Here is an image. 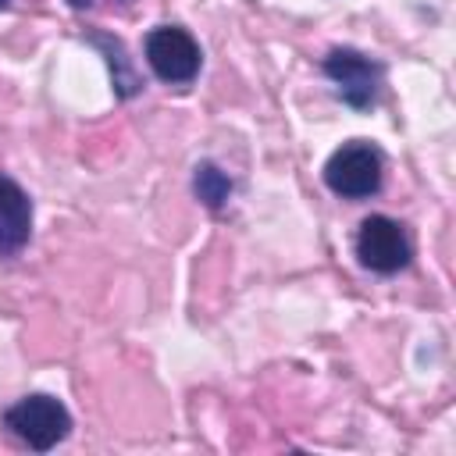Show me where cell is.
Wrapping results in <instances>:
<instances>
[{"mask_svg":"<svg viewBox=\"0 0 456 456\" xmlns=\"http://www.w3.org/2000/svg\"><path fill=\"white\" fill-rule=\"evenodd\" d=\"M4 428L21 438L28 449L36 452H50L53 445H61L71 431V413L61 399L46 395V392H32L21 395L18 403H11L4 410Z\"/></svg>","mask_w":456,"mask_h":456,"instance_id":"cell-1","label":"cell"},{"mask_svg":"<svg viewBox=\"0 0 456 456\" xmlns=\"http://www.w3.org/2000/svg\"><path fill=\"white\" fill-rule=\"evenodd\" d=\"M381 175H385V160H381V150L363 142V139H353V142H342L328 164H324V185L342 196V200H367L381 189Z\"/></svg>","mask_w":456,"mask_h":456,"instance_id":"cell-2","label":"cell"},{"mask_svg":"<svg viewBox=\"0 0 456 456\" xmlns=\"http://www.w3.org/2000/svg\"><path fill=\"white\" fill-rule=\"evenodd\" d=\"M142 53H146V64L153 68V75L167 86H189L203 68V50L192 39V32L182 25L150 28L142 39Z\"/></svg>","mask_w":456,"mask_h":456,"instance_id":"cell-3","label":"cell"},{"mask_svg":"<svg viewBox=\"0 0 456 456\" xmlns=\"http://www.w3.org/2000/svg\"><path fill=\"white\" fill-rule=\"evenodd\" d=\"M324 75L331 78L335 93L342 96V103H349L353 110H367L374 107L381 86H385V68L381 61L353 50V46H335L328 50V57L321 61Z\"/></svg>","mask_w":456,"mask_h":456,"instance_id":"cell-4","label":"cell"},{"mask_svg":"<svg viewBox=\"0 0 456 456\" xmlns=\"http://www.w3.org/2000/svg\"><path fill=\"white\" fill-rule=\"evenodd\" d=\"M410 256H413L410 235L395 217H385V214L363 217L360 232H356V260L367 271L395 274V271H403L410 264Z\"/></svg>","mask_w":456,"mask_h":456,"instance_id":"cell-5","label":"cell"},{"mask_svg":"<svg viewBox=\"0 0 456 456\" xmlns=\"http://www.w3.org/2000/svg\"><path fill=\"white\" fill-rule=\"evenodd\" d=\"M28 235H32V200L14 178L0 175V256L21 253Z\"/></svg>","mask_w":456,"mask_h":456,"instance_id":"cell-6","label":"cell"},{"mask_svg":"<svg viewBox=\"0 0 456 456\" xmlns=\"http://www.w3.org/2000/svg\"><path fill=\"white\" fill-rule=\"evenodd\" d=\"M89 43L107 57V68H110V78H114V93L121 100H132L142 89V78H139V71H135V64L128 57L125 43L118 36H110V32H89Z\"/></svg>","mask_w":456,"mask_h":456,"instance_id":"cell-7","label":"cell"},{"mask_svg":"<svg viewBox=\"0 0 456 456\" xmlns=\"http://www.w3.org/2000/svg\"><path fill=\"white\" fill-rule=\"evenodd\" d=\"M192 192L203 207L210 210H221L228 200H232V178L214 164V160H200L192 167Z\"/></svg>","mask_w":456,"mask_h":456,"instance_id":"cell-8","label":"cell"},{"mask_svg":"<svg viewBox=\"0 0 456 456\" xmlns=\"http://www.w3.org/2000/svg\"><path fill=\"white\" fill-rule=\"evenodd\" d=\"M68 7H75V11H86V7H93V0H68Z\"/></svg>","mask_w":456,"mask_h":456,"instance_id":"cell-9","label":"cell"},{"mask_svg":"<svg viewBox=\"0 0 456 456\" xmlns=\"http://www.w3.org/2000/svg\"><path fill=\"white\" fill-rule=\"evenodd\" d=\"M4 7H11V0H0V11H4Z\"/></svg>","mask_w":456,"mask_h":456,"instance_id":"cell-10","label":"cell"}]
</instances>
